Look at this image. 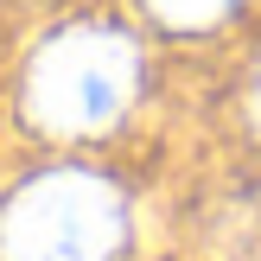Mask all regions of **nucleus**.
I'll return each instance as SVG.
<instances>
[{
	"mask_svg": "<svg viewBox=\"0 0 261 261\" xmlns=\"http://www.w3.org/2000/svg\"><path fill=\"white\" fill-rule=\"evenodd\" d=\"M127 211L96 172H45L0 211V261H115Z\"/></svg>",
	"mask_w": 261,
	"mask_h": 261,
	"instance_id": "nucleus-1",
	"label": "nucleus"
},
{
	"mask_svg": "<svg viewBox=\"0 0 261 261\" xmlns=\"http://www.w3.org/2000/svg\"><path fill=\"white\" fill-rule=\"evenodd\" d=\"M134 76H140V58L121 32L76 25V32H58L32 58L25 102L51 134H96L134 102Z\"/></svg>",
	"mask_w": 261,
	"mask_h": 261,
	"instance_id": "nucleus-2",
	"label": "nucleus"
},
{
	"mask_svg": "<svg viewBox=\"0 0 261 261\" xmlns=\"http://www.w3.org/2000/svg\"><path fill=\"white\" fill-rule=\"evenodd\" d=\"M153 13H160L166 25H211V19H223L236 0H147Z\"/></svg>",
	"mask_w": 261,
	"mask_h": 261,
	"instance_id": "nucleus-3",
	"label": "nucleus"
},
{
	"mask_svg": "<svg viewBox=\"0 0 261 261\" xmlns=\"http://www.w3.org/2000/svg\"><path fill=\"white\" fill-rule=\"evenodd\" d=\"M255 121H261V76H255Z\"/></svg>",
	"mask_w": 261,
	"mask_h": 261,
	"instance_id": "nucleus-4",
	"label": "nucleus"
}]
</instances>
